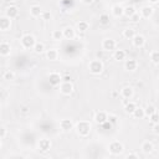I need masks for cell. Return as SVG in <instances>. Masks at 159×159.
<instances>
[{
    "instance_id": "obj_1",
    "label": "cell",
    "mask_w": 159,
    "mask_h": 159,
    "mask_svg": "<svg viewBox=\"0 0 159 159\" xmlns=\"http://www.w3.org/2000/svg\"><path fill=\"white\" fill-rule=\"evenodd\" d=\"M76 129H77V133L81 137H86L91 132V123L87 122V120H80L76 124Z\"/></svg>"
},
{
    "instance_id": "obj_2",
    "label": "cell",
    "mask_w": 159,
    "mask_h": 159,
    "mask_svg": "<svg viewBox=\"0 0 159 159\" xmlns=\"http://www.w3.org/2000/svg\"><path fill=\"white\" fill-rule=\"evenodd\" d=\"M88 70L92 75H99L103 71V63L99 60H92L88 65Z\"/></svg>"
},
{
    "instance_id": "obj_3",
    "label": "cell",
    "mask_w": 159,
    "mask_h": 159,
    "mask_svg": "<svg viewBox=\"0 0 159 159\" xmlns=\"http://www.w3.org/2000/svg\"><path fill=\"white\" fill-rule=\"evenodd\" d=\"M35 42H36V39L31 34H25L21 37V45H22L24 48H32L34 45H35Z\"/></svg>"
},
{
    "instance_id": "obj_4",
    "label": "cell",
    "mask_w": 159,
    "mask_h": 159,
    "mask_svg": "<svg viewBox=\"0 0 159 159\" xmlns=\"http://www.w3.org/2000/svg\"><path fill=\"white\" fill-rule=\"evenodd\" d=\"M123 149H124L123 144H122L120 142H118V140H114V142H112V143L108 145V150H109V153L113 154V155H119V154L123 152Z\"/></svg>"
},
{
    "instance_id": "obj_5",
    "label": "cell",
    "mask_w": 159,
    "mask_h": 159,
    "mask_svg": "<svg viewBox=\"0 0 159 159\" xmlns=\"http://www.w3.org/2000/svg\"><path fill=\"white\" fill-rule=\"evenodd\" d=\"M60 91H61V93L62 94H65V96H70L72 92H73V84L71 83V81H68V82H61L60 83Z\"/></svg>"
},
{
    "instance_id": "obj_6",
    "label": "cell",
    "mask_w": 159,
    "mask_h": 159,
    "mask_svg": "<svg viewBox=\"0 0 159 159\" xmlns=\"http://www.w3.org/2000/svg\"><path fill=\"white\" fill-rule=\"evenodd\" d=\"M117 46V42L113 39H104L102 41V48L104 51H114Z\"/></svg>"
},
{
    "instance_id": "obj_7",
    "label": "cell",
    "mask_w": 159,
    "mask_h": 159,
    "mask_svg": "<svg viewBox=\"0 0 159 159\" xmlns=\"http://www.w3.org/2000/svg\"><path fill=\"white\" fill-rule=\"evenodd\" d=\"M48 82L51 86H60V83L62 82V77L58 72H51L48 75Z\"/></svg>"
},
{
    "instance_id": "obj_8",
    "label": "cell",
    "mask_w": 159,
    "mask_h": 159,
    "mask_svg": "<svg viewBox=\"0 0 159 159\" xmlns=\"http://www.w3.org/2000/svg\"><path fill=\"white\" fill-rule=\"evenodd\" d=\"M17 15H19V7H17V6L10 5V6L6 7V10H5V16H7L9 19H15V17H17Z\"/></svg>"
},
{
    "instance_id": "obj_9",
    "label": "cell",
    "mask_w": 159,
    "mask_h": 159,
    "mask_svg": "<svg viewBox=\"0 0 159 159\" xmlns=\"http://www.w3.org/2000/svg\"><path fill=\"white\" fill-rule=\"evenodd\" d=\"M132 42H133V46L134 47H143L145 45V37L143 35H139V34H135L132 39Z\"/></svg>"
},
{
    "instance_id": "obj_10",
    "label": "cell",
    "mask_w": 159,
    "mask_h": 159,
    "mask_svg": "<svg viewBox=\"0 0 159 159\" xmlns=\"http://www.w3.org/2000/svg\"><path fill=\"white\" fill-rule=\"evenodd\" d=\"M137 67H138V62H137V60H134V58L125 60V62H124V68H125L127 71L133 72V71L137 70Z\"/></svg>"
},
{
    "instance_id": "obj_11",
    "label": "cell",
    "mask_w": 159,
    "mask_h": 159,
    "mask_svg": "<svg viewBox=\"0 0 159 159\" xmlns=\"http://www.w3.org/2000/svg\"><path fill=\"white\" fill-rule=\"evenodd\" d=\"M107 113L104 112V111H98V112H96V114H94V122L97 123V124H102V123H104L106 120H107Z\"/></svg>"
},
{
    "instance_id": "obj_12",
    "label": "cell",
    "mask_w": 159,
    "mask_h": 159,
    "mask_svg": "<svg viewBox=\"0 0 159 159\" xmlns=\"http://www.w3.org/2000/svg\"><path fill=\"white\" fill-rule=\"evenodd\" d=\"M11 26V19L7 16H1L0 17V30L1 31H7Z\"/></svg>"
},
{
    "instance_id": "obj_13",
    "label": "cell",
    "mask_w": 159,
    "mask_h": 159,
    "mask_svg": "<svg viewBox=\"0 0 159 159\" xmlns=\"http://www.w3.org/2000/svg\"><path fill=\"white\" fill-rule=\"evenodd\" d=\"M50 148H51V140L50 139H46V138L40 139V142H39V149L41 152L45 153V152L50 150Z\"/></svg>"
},
{
    "instance_id": "obj_14",
    "label": "cell",
    "mask_w": 159,
    "mask_h": 159,
    "mask_svg": "<svg viewBox=\"0 0 159 159\" xmlns=\"http://www.w3.org/2000/svg\"><path fill=\"white\" fill-rule=\"evenodd\" d=\"M60 128L63 130V132H70L72 128H73V123L71 119H62L60 122Z\"/></svg>"
},
{
    "instance_id": "obj_15",
    "label": "cell",
    "mask_w": 159,
    "mask_h": 159,
    "mask_svg": "<svg viewBox=\"0 0 159 159\" xmlns=\"http://www.w3.org/2000/svg\"><path fill=\"white\" fill-rule=\"evenodd\" d=\"M140 149H142V152H143L144 154H149V153H152V152L154 150V145H153V143H152V142L145 140V142H143V143H142Z\"/></svg>"
},
{
    "instance_id": "obj_16",
    "label": "cell",
    "mask_w": 159,
    "mask_h": 159,
    "mask_svg": "<svg viewBox=\"0 0 159 159\" xmlns=\"http://www.w3.org/2000/svg\"><path fill=\"white\" fill-rule=\"evenodd\" d=\"M11 53V46L7 42H0V56H9Z\"/></svg>"
},
{
    "instance_id": "obj_17",
    "label": "cell",
    "mask_w": 159,
    "mask_h": 159,
    "mask_svg": "<svg viewBox=\"0 0 159 159\" xmlns=\"http://www.w3.org/2000/svg\"><path fill=\"white\" fill-rule=\"evenodd\" d=\"M153 12H154V9H153L152 6H149V5H147V6H143V7H142V10H140V16H142V17H145V19H149V17L153 15Z\"/></svg>"
},
{
    "instance_id": "obj_18",
    "label": "cell",
    "mask_w": 159,
    "mask_h": 159,
    "mask_svg": "<svg viewBox=\"0 0 159 159\" xmlns=\"http://www.w3.org/2000/svg\"><path fill=\"white\" fill-rule=\"evenodd\" d=\"M62 32H63V37L67 39V40H72V39H75V36H76V32H75L73 27H71V26L65 27V29L62 30Z\"/></svg>"
},
{
    "instance_id": "obj_19",
    "label": "cell",
    "mask_w": 159,
    "mask_h": 159,
    "mask_svg": "<svg viewBox=\"0 0 159 159\" xmlns=\"http://www.w3.org/2000/svg\"><path fill=\"white\" fill-rule=\"evenodd\" d=\"M120 94H122L123 98H125V99H130V98L133 97V94H134V91H133L132 87L127 86V87H123V88H122Z\"/></svg>"
},
{
    "instance_id": "obj_20",
    "label": "cell",
    "mask_w": 159,
    "mask_h": 159,
    "mask_svg": "<svg viewBox=\"0 0 159 159\" xmlns=\"http://www.w3.org/2000/svg\"><path fill=\"white\" fill-rule=\"evenodd\" d=\"M125 56H127L125 51H124V50H120V48L114 50V52H113V58L117 60V61H123V60H125Z\"/></svg>"
},
{
    "instance_id": "obj_21",
    "label": "cell",
    "mask_w": 159,
    "mask_h": 159,
    "mask_svg": "<svg viewBox=\"0 0 159 159\" xmlns=\"http://www.w3.org/2000/svg\"><path fill=\"white\" fill-rule=\"evenodd\" d=\"M46 57H47V60H50V61H56L57 57H58L57 50H56V48H50V50H47V51H46Z\"/></svg>"
},
{
    "instance_id": "obj_22",
    "label": "cell",
    "mask_w": 159,
    "mask_h": 159,
    "mask_svg": "<svg viewBox=\"0 0 159 159\" xmlns=\"http://www.w3.org/2000/svg\"><path fill=\"white\" fill-rule=\"evenodd\" d=\"M112 14H113V16H116V17H120V16L123 15V6H120L119 4L113 5V6H112Z\"/></svg>"
},
{
    "instance_id": "obj_23",
    "label": "cell",
    "mask_w": 159,
    "mask_h": 159,
    "mask_svg": "<svg viewBox=\"0 0 159 159\" xmlns=\"http://www.w3.org/2000/svg\"><path fill=\"white\" fill-rule=\"evenodd\" d=\"M41 12H42V9H41L39 5H32V6L30 7V15H31L32 17H39V16L41 15Z\"/></svg>"
},
{
    "instance_id": "obj_24",
    "label": "cell",
    "mask_w": 159,
    "mask_h": 159,
    "mask_svg": "<svg viewBox=\"0 0 159 159\" xmlns=\"http://www.w3.org/2000/svg\"><path fill=\"white\" fill-rule=\"evenodd\" d=\"M132 116H133L134 118H137V119H142L143 117H145V114H144V108L137 106V108L134 109V112L132 113Z\"/></svg>"
},
{
    "instance_id": "obj_25",
    "label": "cell",
    "mask_w": 159,
    "mask_h": 159,
    "mask_svg": "<svg viewBox=\"0 0 159 159\" xmlns=\"http://www.w3.org/2000/svg\"><path fill=\"white\" fill-rule=\"evenodd\" d=\"M77 30L80 32H87L89 30V24L87 21H80L77 24Z\"/></svg>"
},
{
    "instance_id": "obj_26",
    "label": "cell",
    "mask_w": 159,
    "mask_h": 159,
    "mask_svg": "<svg viewBox=\"0 0 159 159\" xmlns=\"http://www.w3.org/2000/svg\"><path fill=\"white\" fill-rule=\"evenodd\" d=\"M134 35H135V30L132 29V27H127V29L123 30V37H125L128 40H132Z\"/></svg>"
},
{
    "instance_id": "obj_27",
    "label": "cell",
    "mask_w": 159,
    "mask_h": 159,
    "mask_svg": "<svg viewBox=\"0 0 159 159\" xmlns=\"http://www.w3.org/2000/svg\"><path fill=\"white\" fill-rule=\"evenodd\" d=\"M135 108H137V104H135L134 102H128V103L124 104V112H125L127 114H132Z\"/></svg>"
},
{
    "instance_id": "obj_28",
    "label": "cell",
    "mask_w": 159,
    "mask_h": 159,
    "mask_svg": "<svg viewBox=\"0 0 159 159\" xmlns=\"http://www.w3.org/2000/svg\"><path fill=\"white\" fill-rule=\"evenodd\" d=\"M134 12H135V7H134L133 5H128V6L123 7V15H125L127 17L132 16Z\"/></svg>"
},
{
    "instance_id": "obj_29",
    "label": "cell",
    "mask_w": 159,
    "mask_h": 159,
    "mask_svg": "<svg viewBox=\"0 0 159 159\" xmlns=\"http://www.w3.org/2000/svg\"><path fill=\"white\" fill-rule=\"evenodd\" d=\"M109 21H111V17H109L108 14L103 12V14L99 15V24H101V25H104V26H106V25L109 24Z\"/></svg>"
},
{
    "instance_id": "obj_30",
    "label": "cell",
    "mask_w": 159,
    "mask_h": 159,
    "mask_svg": "<svg viewBox=\"0 0 159 159\" xmlns=\"http://www.w3.org/2000/svg\"><path fill=\"white\" fill-rule=\"evenodd\" d=\"M32 50L35 51V53H42L45 51V45L42 42H35Z\"/></svg>"
},
{
    "instance_id": "obj_31",
    "label": "cell",
    "mask_w": 159,
    "mask_h": 159,
    "mask_svg": "<svg viewBox=\"0 0 159 159\" xmlns=\"http://www.w3.org/2000/svg\"><path fill=\"white\" fill-rule=\"evenodd\" d=\"M52 39H53L55 41L62 40V39H63V32H62V30H53V31H52Z\"/></svg>"
},
{
    "instance_id": "obj_32",
    "label": "cell",
    "mask_w": 159,
    "mask_h": 159,
    "mask_svg": "<svg viewBox=\"0 0 159 159\" xmlns=\"http://www.w3.org/2000/svg\"><path fill=\"white\" fill-rule=\"evenodd\" d=\"M154 112H157V107L153 106V104H148V106L144 108V114H145L147 117H149V116L153 114Z\"/></svg>"
},
{
    "instance_id": "obj_33",
    "label": "cell",
    "mask_w": 159,
    "mask_h": 159,
    "mask_svg": "<svg viewBox=\"0 0 159 159\" xmlns=\"http://www.w3.org/2000/svg\"><path fill=\"white\" fill-rule=\"evenodd\" d=\"M150 61L154 63V65H158L159 63V52L157 50L152 51L150 52Z\"/></svg>"
},
{
    "instance_id": "obj_34",
    "label": "cell",
    "mask_w": 159,
    "mask_h": 159,
    "mask_svg": "<svg viewBox=\"0 0 159 159\" xmlns=\"http://www.w3.org/2000/svg\"><path fill=\"white\" fill-rule=\"evenodd\" d=\"M4 80H6V81H12L14 78H15V73L12 72V71H10V70H7V71H5L4 72Z\"/></svg>"
},
{
    "instance_id": "obj_35",
    "label": "cell",
    "mask_w": 159,
    "mask_h": 159,
    "mask_svg": "<svg viewBox=\"0 0 159 159\" xmlns=\"http://www.w3.org/2000/svg\"><path fill=\"white\" fill-rule=\"evenodd\" d=\"M107 122H109L112 125H116L118 122V117L116 114H108L107 116Z\"/></svg>"
},
{
    "instance_id": "obj_36",
    "label": "cell",
    "mask_w": 159,
    "mask_h": 159,
    "mask_svg": "<svg viewBox=\"0 0 159 159\" xmlns=\"http://www.w3.org/2000/svg\"><path fill=\"white\" fill-rule=\"evenodd\" d=\"M40 16H41V19H42V20H45V21H48V20H51V17H52V14H51L50 11H42Z\"/></svg>"
},
{
    "instance_id": "obj_37",
    "label": "cell",
    "mask_w": 159,
    "mask_h": 159,
    "mask_svg": "<svg viewBox=\"0 0 159 159\" xmlns=\"http://www.w3.org/2000/svg\"><path fill=\"white\" fill-rule=\"evenodd\" d=\"M140 17H142V16H140V14H138V12L135 11V12H134V14H133L132 16H129L128 19H129V20H130L132 22H138V21L140 20Z\"/></svg>"
},
{
    "instance_id": "obj_38",
    "label": "cell",
    "mask_w": 159,
    "mask_h": 159,
    "mask_svg": "<svg viewBox=\"0 0 159 159\" xmlns=\"http://www.w3.org/2000/svg\"><path fill=\"white\" fill-rule=\"evenodd\" d=\"M149 119H150V122L154 124V123H159V116H158V112H154L153 114H150L149 116Z\"/></svg>"
},
{
    "instance_id": "obj_39",
    "label": "cell",
    "mask_w": 159,
    "mask_h": 159,
    "mask_svg": "<svg viewBox=\"0 0 159 159\" xmlns=\"http://www.w3.org/2000/svg\"><path fill=\"white\" fill-rule=\"evenodd\" d=\"M6 134H7V130H6V128H4V127H0V138L2 139V138H5L6 137Z\"/></svg>"
},
{
    "instance_id": "obj_40",
    "label": "cell",
    "mask_w": 159,
    "mask_h": 159,
    "mask_svg": "<svg viewBox=\"0 0 159 159\" xmlns=\"http://www.w3.org/2000/svg\"><path fill=\"white\" fill-rule=\"evenodd\" d=\"M125 158H127V159H139L138 154H135V153H129V154L125 155Z\"/></svg>"
},
{
    "instance_id": "obj_41",
    "label": "cell",
    "mask_w": 159,
    "mask_h": 159,
    "mask_svg": "<svg viewBox=\"0 0 159 159\" xmlns=\"http://www.w3.org/2000/svg\"><path fill=\"white\" fill-rule=\"evenodd\" d=\"M153 132H154L155 134L159 133V123H154V124H153Z\"/></svg>"
},
{
    "instance_id": "obj_42",
    "label": "cell",
    "mask_w": 159,
    "mask_h": 159,
    "mask_svg": "<svg viewBox=\"0 0 159 159\" xmlns=\"http://www.w3.org/2000/svg\"><path fill=\"white\" fill-rule=\"evenodd\" d=\"M81 1H82L84 5H89V4H92V2H93V0H81Z\"/></svg>"
},
{
    "instance_id": "obj_43",
    "label": "cell",
    "mask_w": 159,
    "mask_h": 159,
    "mask_svg": "<svg viewBox=\"0 0 159 159\" xmlns=\"http://www.w3.org/2000/svg\"><path fill=\"white\" fill-rule=\"evenodd\" d=\"M70 80H71L70 76H65V77H62V81H63V82H68Z\"/></svg>"
},
{
    "instance_id": "obj_44",
    "label": "cell",
    "mask_w": 159,
    "mask_h": 159,
    "mask_svg": "<svg viewBox=\"0 0 159 159\" xmlns=\"http://www.w3.org/2000/svg\"><path fill=\"white\" fill-rule=\"evenodd\" d=\"M148 1H149V2H150V4H152V5H157V4H158V1H159V0H148Z\"/></svg>"
},
{
    "instance_id": "obj_45",
    "label": "cell",
    "mask_w": 159,
    "mask_h": 159,
    "mask_svg": "<svg viewBox=\"0 0 159 159\" xmlns=\"http://www.w3.org/2000/svg\"><path fill=\"white\" fill-rule=\"evenodd\" d=\"M0 148H1V138H0Z\"/></svg>"
},
{
    "instance_id": "obj_46",
    "label": "cell",
    "mask_w": 159,
    "mask_h": 159,
    "mask_svg": "<svg viewBox=\"0 0 159 159\" xmlns=\"http://www.w3.org/2000/svg\"><path fill=\"white\" fill-rule=\"evenodd\" d=\"M0 104H1V99H0Z\"/></svg>"
}]
</instances>
